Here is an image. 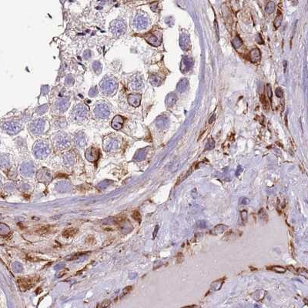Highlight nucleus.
I'll use <instances>...</instances> for the list:
<instances>
[{
    "instance_id": "nucleus-37",
    "label": "nucleus",
    "mask_w": 308,
    "mask_h": 308,
    "mask_svg": "<svg viewBox=\"0 0 308 308\" xmlns=\"http://www.w3.org/2000/svg\"><path fill=\"white\" fill-rule=\"evenodd\" d=\"M275 93L276 96H277L278 98H282V97L283 96V91L282 90V89L280 87L277 88V89H276L275 91Z\"/></svg>"
},
{
    "instance_id": "nucleus-22",
    "label": "nucleus",
    "mask_w": 308,
    "mask_h": 308,
    "mask_svg": "<svg viewBox=\"0 0 308 308\" xmlns=\"http://www.w3.org/2000/svg\"><path fill=\"white\" fill-rule=\"evenodd\" d=\"M117 144V141L115 140L114 139H109L107 140L104 141V149L107 150H110L112 148H114Z\"/></svg>"
},
{
    "instance_id": "nucleus-41",
    "label": "nucleus",
    "mask_w": 308,
    "mask_h": 308,
    "mask_svg": "<svg viewBox=\"0 0 308 308\" xmlns=\"http://www.w3.org/2000/svg\"><path fill=\"white\" fill-rule=\"evenodd\" d=\"M49 86H43L42 87V94H43V95H45V94H46L47 92H49Z\"/></svg>"
},
{
    "instance_id": "nucleus-16",
    "label": "nucleus",
    "mask_w": 308,
    "mask_h": 308,
    "mask_svg": "<svg viewBox=\"0 0 308 308\" xmlns=\"http://www.w3.org/2000/svg\"><path fill=\"white\" fill-rule=\"evenodd\" d=\"M142 96L140 94H130L128 96V103L133 107H138L140 105Z\"/></svg>"
},
{
    "instance_id": "nucleus-19",
    "label": "nucleus",
    "mask_w": 308,
    "mask_h": 308,
    "mask_svg": "<svg viewBox=\"0 0 308 308\" xmlns=\"http://www.w3.org/2000/svg\"><path fill=\"white\" fill-rule=\"evenodd\" d=\"M189 87V80L186 78H183L179 81L177 86V90L179 92H184Z\"/></svg>"
},
{
    "instance_id": "nucleus-34",
    "label": "nucleus",
    "mask_w": 308,
    "mask_h": 308,
    "mask_svg": "<svg viewBox=\"0 0 308 308\" xmlns=\"http://www.w3.org/2000/svg\"><path fill=\"white\" fill-rule=\"evenodd\" d=\"M98 93H99V89L98 88H97V86H92V87L90 89V90H89V96L94 97Z\"/></svg>"
},
{
    "instance_id": "nucleus-3",
    "label": "nucleus",
    "mask_w": 308,
    "mask_h": 308,
    "mask_svg": "<svg viewBox=\"0 0 308 308\" xmlns=\"http://www.w3.org/2000/svg\"><path fill=\"white\" fill-rule=\"evenodd\" d=\"M149 23H150L149 18L147 17L146 15L142 13H137L133 18V26L135 29L138 31L146 29L148 27Z\"/></svg>"
},
{
    "instance_id": "nucleus-9",
    "label": "nucleus",
    "mask_w": 308,
    "mask_h": 308,
    "mask_svg": "<svg viewBox=\"0 0 308 308\" xmlns=\"http://www.w3.org/2000/svg\"><path fill=\"white\" fill-rule=\"evenodd\" d=\"M130 88L133 91H139L143 87V80L142 76L137 73L133 76L130 81Z\"/></svg>"
},
{
    "instance_id": "nucleus-42",
    "label": "nucleus",
    "mask_w": 308,
    "mask_h": 308,
    "mask_svg": "<svg viewBox=\"0 0 308 308\" xmlns=\"http://www.w3.org/2000/svg\"><path fill=\"white\" fill-rule=\"evenodd\" d=\"M256 42H258L259 44H263V39H262L261 36H260V35H258V36H256Z\"/></svg>"
},
{
    "instance_id": "nucleus-2",
    "label": "nucleus",
    "mask_w": 308,
    "mask_h": 308,
    "mask_svg": "<svg viewBox=\"0 0 308 308\" xmlns=\"http://www.w3.org/2000/svg\"><path fill=\"white\" fill-rule=\"evenodd\" d=\"M93 113L96 117L99 119H106L110 116V113H111V108L107 102H97L94 107Z\"/></svg>"
},
{
    "instance_id": "nucleus-15",
    "label": "nucleus",
    "mask_w": 308,
    "mask_h": 308,
    "mask_svg": "<svg viewBox=\"0 0 308 308\" xmlns=\"http://www.w3.org/2000/svg\"><path fill=\"white\" fill-rule=\"evenodd\" d=\"M99 156V150L95 147H90L86 152V157L89 161H96L98 160Z\"/></svg>"
},
{
    "instance_id": "nucleus-11",
    "label": "nucleus",
    "mask_w": 308,
    "mask_h": 308,
    "mask_svg": "<svg viewBox=\"0 0 308 308\" xmlns=\"http://www.w3.org/2000/svg\"><path fill=\"white\" fill-rule=\"evenodd\" d=\"M180 46L183 51H188L191 48L190 38L187 33H182L180 36Z\"/></svg>"
},
{
    "instance_id": "nucleus-32",
    "label": "nucleus",
    "mask_w": 308,
    "mask_h": 308,
    "mask_svg": "<svg viewBox=\"0 0 308 308\" xmlns=\"http://www.w3.org/2000/svg\"><path fill=\"white\" fill-rule=\"evenodd\" d=\"M47 110H48V106L43 105L41 106V107H39V108H37V110H36V113H37L39 115H42L44 114Z\"/></svg>"
},
{
    "instance_id": "nucleus-20",
    "label": "nucleus",
    "mask_w": 308,
    "mask_h": 308,
    "mask_svg": "<svg viewBox=\"0 0 308 308\" xmlns=\"http://www.w3.org/2000/svg\"><path fill=\"white\" fill-rule=\"evenodd\" d=\"M177 95L173 92H170V94H168L167 96H166V99H165V103H166V107H172L173 106H174V104L176 103L177 102Z\"/></svg>"
},
{
    "instance_id": "nucleus-25",
    "label": "nucleus",
    "mask_w": 308,
    "mask_h": 308,
    "mask_svg": "<svg viewBox=\"0 0 308 308\" xmlns=\"http://www.w3.org/2000/svg\"><path fill=\"white\" fill-rule=\"evenodd\" d=\"M282 21H283V16H282L281 13H279L278 12V13H277V16H276L275 19H274V27H275L276 29L279 28V27L280 26V25H281Z\"/></svg>"
},
{
    "instance_id": "nucleus-10",
    "label": "nucleus",
    "mask_w": 308,
    "mask_h": 308,
    "mask_svg": "<svg viewBox=\"0 0 308 308\" xmlns=\"http://www.w3.org/2000/svg\"><path fill=\"white\" fill-rule=\"evenodd\" d=\"M193 59L189 57H183L180 63V71L183 73L189 72L193 66Z\"/></svg>"
},
{
    "instance_id": "nucleus-8",
    "label": "nucleus",
    "mask_w": 308,
    "mask_h": 308,
    "mask_svg": "<svg viewBox=\"0 0 308 308\" xmlns=\"http://www.w3.org/2000/svg\"><path fill=\"white\" fill-rule=\"evenodd\" d=\"M2 129L9 134H16L22 129V125L15 121H9L2 123Z\"/></svg>"
},
{
    "instance_id": "nucleus-45",
    "label": "nucleus",
    "mask_w": 308,
    "mask_h": 308,
    "mask_svg": "<svg viewBox=\"0 0 308 308\" xmlns=\"http://www.w3.org/2000/svg\"><path fill=\"white\" fill-rule=\"evenodd\" d=\"M215 119H216V116H215V115H213V116L210 117V120H209V123H213V121L215 120Z\"/></svg>"
},
{
    "instance_id": "nucleus-31",
    "label": "nucleus",
    "mask_w": 308,
    "mask_h": 308,
    "mask_svg": "<svg viewBox=\"0 0 308 308\" xmlns=\"http://www.w3.org/2000/svg\"><path fill=\"white\" fill-rule=\"evenodd\" d=\"M266 92H267V96L269 98L270 101L272 102V96H273V92H272V89H271V86L270 84H267L266 86Z\"/></svg>"
},
{
    "instance_id": "nucleus-35",
    "label": "nucleus",
    "mask_w": 308,
    "mask_h": 308,
    "mask_svg": "<svg viewBox=\"0 0 308 308\" xmlns=\"http://www.w3.org/2000/svg\"><path fill=\"white\" fill-rule=\"evenodd\" d=\"M132 216L133 217V219L134 220H136V221H138L139 223H140V221H141V216H140V214H139V213L138 211H134L133 213V214H132Z\"/></svg>"
},
{
    "instance_id": "nucleus-26",
    "label": "nucleus",
    "mask_w": 308,
    "mask_h": 308,
    "mask_svg": "<svg viewBox=\"0 0 308 308\" xmlns=\"http://www.w3.org/2000/svg\"><path fill=\"white\" fill-rule=\"evenodd\" d=\"M76 143L80 146L84 145L86 140H85L84 135L83 134V133H79L78 134L76 135Z\"/></svg>"
},
{
    "instance_id": "nucleus-7",
    "label": "nucleus",
    "mask_w": 308,
    "mask_h": 308,
    "mask_svg": "<svg viewBox=\"0 0 308 308\" xmlns=\"http://www.w3.org/2000/svg\"><path fill=\"white\" fill-rule=\"evenodd\" d=\"M34 153L36 157H43L48 155L49 149L48 145L44 141H39L34 146Z\"/></svg>"
},
{
    "instance_id": "nucleus-40",
    "label": "nucleus",
    "mask_w": 308,
    "mask_h": 308,
    "mask_svg": "<svg viewBox=\"0 0 308 308\" xmlns=\"http://www.w3.org/2000/svg\"><path fill=\"white\" fill-rule=\"evenodd\" d=\"M91 56H92V53H91L90 50H86V51H85L84 53H83V58L85 60H88V59L90 58Z\"/></svg>"
},
{
    "instance_id": "nucleus-27",
    "label": "nucleus",
    "mask_w": 308,
    "mask_h": 308,
    "mask_svg": "<svg viewBox=\"0 0 308 308\" xmlns=\"http://www.w3.org/2000/svg\"><path fill=\"white\" fill-rule=\"evenodd\" d=\"M274 10H275V4L274 2H269L265 7V11L268 14H271V13H274Z\"/></svg>"
},
{
    "instance_id": "nucleus-36",
    "label": "nucleus",
    "mask_w": 308,
    "mask_h": 308,
    "mask_svg": "<svg viewBox=\"0 0 308 308\" xmlns=\"http://www.w3.org/2000/svg\"><path fill=\"white\" fill-rule=\"evenodd\" d=\"M214 28H215V32H216V40H217L218 42V41L220 40V33H219V28H218V24L216 19H215L214 21Z\"/></svg>"
},
{
    "instance_id": "nucleus-18",
    "label": "nucleus",
    "mask_w": 308,
    "mask_h": 308,
    "mask_svg": "<svg viewBox=\"0 0 308 308\" xmlns=\"http://www.w3.org/2000/svg\"><path fill=\"white\" fill-rule=\"evenodd\" d=\"M124 119L123 116L117 115V116H114L111 123V127H113L114 130H119L122 128L123 124Z\"/></svg>"
},
{
    "instance_id": "nucleus-17",
    "label": "nucleus",
    "mask_w": 308,
    "mask_h": 308,
    "mask_svg": "<svg viewBox=\"0 0 308 308\" xmlns=\"http://www.w3.org/2000/svg\"><path fill=\"white\" fill-rule=\"evenodd\" d=\"M261 58V53L258 48H254L250 53V60L253 63H256L260 61Z\"/></svg>"
},
{
    "instance_id": "nucleus-30",
    "label": "nucleus",
    "mask_w": 308,
    "mask_h": 308,
    "mask_svg": "<svg viewBox=\"0 0 308 308\" xmlns=\"http://www.w3.org/2000/svg\"><path fill=\"white\" fill-rule=\"evenodd\" d=\"M268 270H271V271H274L275 272L277 273H284L286 271V269L280 266H273L271 267H268Z\"/></svg>"
},
{
    "instance_id": "nucleus-38",
    "label": "nucleus",
    "mask_w": 308,
    "mask_h": 308,
    "mask_svg": "<svg viewBox=\"0 0 308 308\" xmlns=\"http://www.w3.org/2000/svg\"><path fill=\"white\" fill-rule=\"evenodd\" d=\"M110 303H111V302H110V300H104V301L102 302V304L98 305L97 306H99V307H107V306H110Z\"/></svg>"
},
{
    "instance_id": "nucleus-1",
    "label": "nucleus",
    "mask_w": 308,
    "mask_h": 308,
    "mask_svg": "<svg viewBox=\"0 0 308 308\" xmlns=\"http://www.w3.org/2000/svg\"><path fill=\"white\" fill-rule=\"evenodd\" d=\"M118 89V82L112 76L104 77L99 83V90L103 95L112 96L115 95Z\"/></svg>"
},
{
    "instance_id": "nucleus-6",
    "label": "nucleus",
    "mask_w": 308,
    "mask_h": 308,
    "mask_svg": "<svg viewBox=\"0 0 308 308\" xmlns=\"http://www.w3.org/2000/svg\"><path fill=\"white\" fill-rule=\"evenodd\" d=\"M45 127V120L44 119H37L29 124V130L35 135L42 134Z\"/></svg>"
},
{
    "instance_id": "nucleus-43",
    "label": "nucleus",
    "mask_w": 308,
    "mask_h": 308,
    "mask_svg": "<svg viewBox=\"0 0 308 308\" xmlns=\"http://www.w3.org/2000/svg\"><path fill=\"white\" fill-rule=\"evenodd\" d=\"M207 146H210V149H212V148H213V146H214V142H213V139H210V140H209L208 144H207Z\"/></svg>"
},
{
    "instance_id": "nucleus-14",
    "label": "nucleus",
    "mask_w": 308,
    "mask_h": 308,
    "mask_svg": "<svg viewBox=\"0 0 308 308\" xmlns=\"http://www.w3.org/2000/svg\"><path fill=\"white\" fill-rule=\"evenodd\" d=\"M144 38H145V39L148 43L153 45V46H159L161 44V37L156 35L155 33H148V34H146Z\"/></svg>"
},
{
    "instance_id": "nucleus-44",
    "label": "nucleus",
    "mask_w": 308,
    "mask_h": 308,
    "mask_svg": "<svg viewBox=\"0 0 308 308\" xmlns=\"http://www.w3.org/2000/svg\"><path fill=\"white\" fill-rule=\"evenodd\" d=\"M131 289H132V287H128L125 288V289L123 290L124 294H128L129 292H130V291H131Z\"/></svg>"
},
{
    "instance_id": "nucleus-29",
    "label": "nucleus",
    "mask_w": 308,
    "mask_h": 308,
    "mask_svg": "<svg viewBox=\"0 0 308 308\" xmlns=\"http://www.w3.org/2000/svg\"><path fill=\"white\" fill-rule=\"evenodd\" d=\"M166 123H167V119H166V116H160V117L157 119V124L159 127H162L166 126Z\"/></svg>"
},
{
    "instance_id": "nucleus-12",
    "label": "nucleus",
    "mask_w": 308,
    "mask_h": 308,
    "mask_svg": "<svg viewBox=\"0 0 308 308\" xmlns=\"http://www.w3.org/2000/svg\"><path fill=\"white\" fill-rule=\"evenodd\" d=\"M36 282L35 278H20L18 280V284L22 290H26L29 288L33 287Z\"/></svg>"
},
{
    "instance_id": "nucleus-23",
    "label": "nucleus",
    "mask_w": 308,
    "mask_h": 308,
    "mask_svg": "<svg viewBox=\"0 0 308 308\" xmlns=\"http://www.w3.org/2000/svg\"><path fill=\"white\" fill-rule=\"evenodd\" d=\"M92 70L94 71V72H95L96 74H97V75H99V74L101 73L103 66H102V64L100 63V62L94 61L93 63H92Z\"/></svg>"
},
{
    "instance_id": "nucleus-5",
    "label": "nucleus",
    "mask_w": 308,
    "mask_h": 308,
    "mask_svg": "<svg viewBox=\"0 0 308 308\" xmlns=\"http://www.w3.org/2000/svg\"><path fill=\"white\" fill-rule=\"evenodd\" d=\"M88 115V108L84 104H77L72 112V117L76 121H83Z\"/></svg>"
},
{
    "instance_id": "nucleus-13",
    "label": "nucleus",
    "mask_w": 308,
    "mask_h": 308,
    "mask_svg": "<svg viewBox=\"0 0 308 308\" xmlns=\"http://www.w3.org/2000/svg\"><path fill=\"white\" fill-rule=\"evenodd\" d=\"M56 109L60 113H63L66 111L69 107V99L68 97H63L57 100L55 103Z\"/></svg>"
},
{
    "instance_id": "nucleus-28",
    "label": "nucleus",
    "mask_w": 308,
    "mask_h": 308,
    "mask_svg": "<svg viewBox=\"0 0 308 308\" xmlns=\"http://www.w3.org/2000/svg\"><path fill=\"white\" fill-rule=\"evenodd\" d=\"M232 44H233V47H234L235 49H238L243 45V41L242 39L240 38V36H237L233 39V41H232Z\"/></svg>"
},
{
    "instance_id": "nucleus-4",
    "label": "nucleus",
    "mask_w": 308,
    "mask_h": 308,
    "mask_svg": "<svg viewBox=\"0 0 308 308\" xmlns=\"http://www.w3.org/2000/svg\"><path fill=\"white\" fill-rule=\"evenodd\" d=\"M110 31L116 37L122 36L127 31V25L125 22L121 19H116L113 21L110 24Z\"/></svg>"
},
{
    "instance_id": "nucleus-39",
    "label": "nucleus",
    "mask_w": 308,
    "mask_h": 308,
    "mask_svg": "<svg viewBox=\"0 0 308 308\" xmlns=\"http://www.w3.org/2000/svg\"><path fill=\"white\" fill-rule=\"evenodd\" d=\"M260 100H261L262 104H263V107H264V109H265V110H267V109L268 108V104H267V101L266 99H265L264 96H262L261 98H260Z\"/></svg>"
},
{
    "instance_id": "nucleus-21",
    "label": "nucleus",
    "mask_w": 308,
    "mask_h": 308,
    "mask_svg": "<svg viewBox=\"0 0 308 308\" xmlns=\"http://www.w3.org/2000/svg\"><path fill=\"white\" fill-rule=\"evenodd\" d=\"M162 81H163L162 77L160 75H157V74H153L150 77V83L154 86H160L162 83Z\"/></svg>"
},
{
    "instance_id": "nucleus-33",
    "label": "nucleus",
    "mask_w": 308,
    "mask_h": 308,
    "mask_svg": "<svg viewBox=\"0 0 308 308\" xmlns=\"http://www.w3.org/2000/svg\"><path fill=\"white\" fill-rule=\"evenodd\" d=\"M65 83H66V86H72L74 83V78L71 74L68 75L66 76V80H65Z\"/></svg>"
},
{
    "instance_id": "nucleus-24",
    "label": "nucleus",
    "mask_w": 308,
    "mask_h": 308,
    "mask_svg": "<svg viewBox=\"0 0 308 308\" xmlns=\"http://www.w3.org/2000/svg\"><path fill=\"white\" fill-rule=\"evenodd\" d=\"M76 233H77L76 229L69 228V229H66V230H65L64 231H63V236H64V237H70V236L75 235Z\"/></svg>"
}]
</instances>
